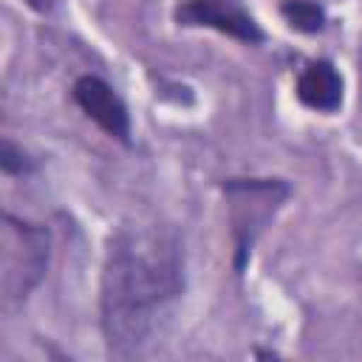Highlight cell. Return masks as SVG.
Wrapping results in <instances>:
<instances>
[{
  "mask_svg": "<svg viewBox=\"0 0 362 362\" xmlns=\"http://www.w3.org/2000/svg\"><path fill=\"white\" fill-rule=\"evenodd\" d=\"M181 294V257L158 229H122L110 238L102 274V325L110 348L139 351Z\"/></svg>",
  "mask_w": 362,
  "mask_h": 362,
  "instance_id": "1",
  "label": "cell"
},
{
  "mask_svg": "<svg viewBox=\"0 0 362 362\" xmlns=\"http://www.w3.org/2000/svg\"><path fill=\"white\" fill-rule=\"evenodd\" d=\"M0 167L6 170V173H11V175H20V173H25L31 164L25 161V156H23V150H17L8 139L0 144Z\"/></svg>",
  "mask_w": 362,
  "mask_h": 362,
  "instance_id": "6",
  "label": "cell"
},
{
  "mask_svg": "<svg viewBox=\"0 0 362 362\" xmlns=\"http://www.w3.org/2000/svg\"><path fill=\"white\" fill-rule=\"evenodd\" d=\"M74 99L105 133L127 141V136H130V116H127L124 102L113 93V88L107 82H102L99 76H82L74 85Z\"/></svg>",
  "mask_w": 362,
  "mask_h": 362,
  "instance_id": "3",
  "label": "cell"
},
{
  "mask_svg": "<svg viewBox=\"0 0 362 362\" xmlns=\"http://www.w3.org/2000/svg\"><path fill=\"white\" fill-rule=\"evenodd\" d=\"M25 3H28V6L34 8V11H51L57 0H25Z\"/></svg>",
  "mask_w": 362,
  "mask_h": 362,
  "instance_id": "7",
  "label": "cell"
},
{
  "mask_svg": "<svg viewBox=\"0 0 362 362\" xmlns=\"http://www.w3.org/2000/svg\"><path fill=\"white\" fill-rule=\"evenodd\" d=\"M297 96L314 110H337L342 102V76L331 62H311L297 79Z\"/></svg>",
  "mask_w": 362,
  "mask_h": 362,
  "instance_id": "4",
  "label": "cell"
},
{
  "mask_svg": "<svg viewBox=\"0 0 362 362\" xmlns=\"http://www.w3.org/2000/svg\"><path fill=\"white\" fill-rule=\"evenodd\" d=\"M280 11H283V17L288 20L291 28L305 31V34H314L325 25V11L311 0H286L280 6Z\"/></svg>",
  "mask_w": 362,
  "mask_h": 362,
  "instance_id": "5",
  "label": "cell"
},
{
  "mask_svg": "<svg viewBox=\"0 0 362 362\" xmlns=\"http://www.w3.org/2000/svg\"><path fill=\"white\" fill-rule=\"evenodd\" d=\"M175 17L184 25H206V28L223 31L240 42H260L263 40L260 25L235 0H187L175 11Z\"/></svg>",
  "mask_w": 362,
  "mask_h": 362,
  "instance_id": "2",
  "label": "cell"
}]
</instances>
